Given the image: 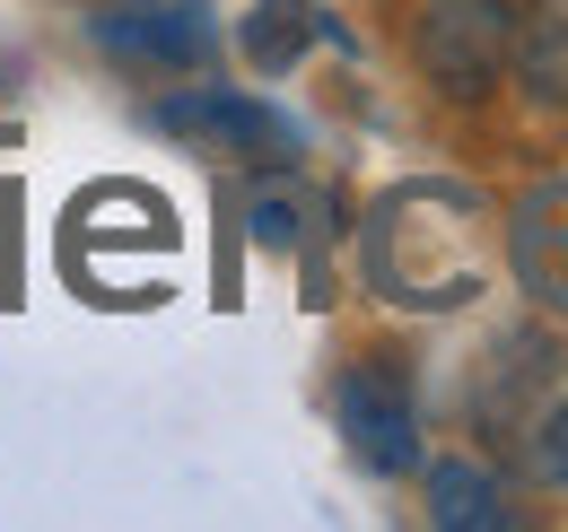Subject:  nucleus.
<instances>
[{
	"mask_svg": "<svg viewBox=\"0 0 568 532\" xmlns=\"http://www.w3.org/2000/svg\"><path fill=\"white\" fill-rule=\"evenodd\" d=\"M507 35H516V0H420L412 9V62L455 105H481L498 88Z\"/></svg>",
	"mask_w": 568,
	"mask_h": 532,
	"instance_id": "f257e3e1",
	"label": "nucleus"
},
{
	"mask_svg": "<svg viewBox=\"0 0 568 532\" xmlns=\"http://www.w3.org/2000/svg\"><path fill=\"white\" fill-rule=\"evenodd\" d=\"M333 428L351 437V463L376 480H403L420 463V401L394 358H351L333 385Z\"/></svg>",
	"mask_w": 568,
	"mask_h": 532,
	"instance_id": "f03ea898",
	"label": "nucleus"
},
{
	"mask_svg": "<svg viewBox=\"0 0 568 532\" xmlns=\"http://www.w3.org/2000/svg\"><path fill=\"white\" fill-rule=\"evenodd\" d=\"M158 132L193 140V149H219V157H245V166H297V157H306V132L288 123L281 105L245 96V88H193V96H166V105H158Z\"/></svg>",
	"mask_w": 568,
	"mask_h": 532,
	"instance_id": "7ed1b4c3",
	"label": "nucleus"
},
{
	"mask_svg": "<svg viewBox=\"0 0 568 532\" xmlns=\"http://www.w3.org/2000/svg\"><path fill=\"white\" fill-rule=\"evenodd\" d=\"M507 263H516V288L542 306V315H568V175L560 184H534L507 218Z\"/></svg>",
	"mask_w": 568,
	"mask_h": 532,
	"instance_id": "20e7f679",
	"label": "nucleus"
},
{
	"mask_svg": "<svg viewBox=\"0 0 568 532\" xmlns=\"http://www.w3.org/2000/svg\"><path fill=\"white\" fill-rule=\"evenodd\" d=\"M97 44L114 53V62H149V70H202L211 62V18H202V0H175V9H114V18H97Z\"/></svg>",
	"mask_w": 568,
	"mask_h": 532,
	"instance_id": "39448f33",
	"label": "nucleus"
},
{
	"mask_svg": "<svg viewBox=\"0 0 568 532\" xmlns=\"http://www.w3.org/2000/svg\"><path fill=\"white\" fill-rule=\"evenodd\" d=\"M507 70H516L525 105H542V114H560V105H568V0H516Z\"/></svg>",
	"mask_w": 568,
	"mask_h": 532,
	"instance_id": "423d86ee",
	"label": "nucleus"
},
{
	"mask_svg": "<svg viewBox=\"0 0 568 532\" xmlns=\"http://www.w3.org/2000/svg\"><path fill=\"white\" fill-rule=\"evenodd\" d=\"M428 524L437 532H507L516 507L481 463H437L428 471Z\"/></svg>",
	"mask_w": 568,
	"mask_h": 532,
	"instance_id": "0eeeda50",
	"label": "nucleus"
},
{
	"mask_svg": "<svg viewBox=\"0 0 568 532\" xmlns=\"http://www.w3.org/2000/svg\"><path fill=\"white\" fill-rule=\"evenodd\" d=\"M324 35V9L315 0H254L245 9V27H236V44H245V62L263 70V79H281V70L306 62V44Z\"/></svg>",
	"mask_w": 568,
	"mask_h": 532,
	"instance_id": "6e6552de",
	"label": "nucleus"
},
{
	"mask_svg": "<svg viewBox=\"0 0 568 532\" xmlns=\"http://www.w3.org/2000/svg\"><path fill=\"white\" fill-rule=\"evenodd\" d=\"M534 480L568 498V401H551V410L534 419Z\"/></svg>",
	"mask_w": 568,
	"mask_h": 532,
	"instance_id": "1a4fd4ad",
	"label": "nucleus"
},
{
	"mask_svg": "<svg viewBox=\"0 0 568 532\" xmlns=\"http://www.w3.org/2000/svg\"><path fill=\"white\" fill-rule=\"evenodd\" d=\"M254 236H263V245H297V201L288 193H254Z\"/></svg>",
	"mask_w": 568,
	"mask_h": 532,
	"instance_id": "9d476101",
	"label": "nucleus"
}]
</instances>
